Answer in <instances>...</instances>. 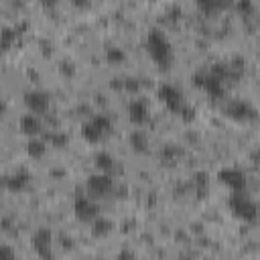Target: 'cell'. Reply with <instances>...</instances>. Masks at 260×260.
<instances>
[{
    "instance_id": "6da1fadb",
    "label": "cell",
    "mask_w": 260,
    "mask_h": 260,
    "mask_svg": "<svg viewBox=\"0 0 260 260\" xmlns=\"http://www.w3.org/2000/svg\"><path fill=\"white\" fill-rule=\"evenodd\" d=\"M146 49L148 55L152 57L154 63H158L160 68H169V63L173 61V45L169 37L160 28H150L146 35Z\"/></svg>"
},
{
    "instance_id": "7a4b0ae2",
    "label": "cell",
    "mask_w": 260,
    "mask_h": 260,
    "mask_svg": "<svg viewBox=\"0 0 260 260\" xmlns=\"http://www.w3.org/2000/svg\"><path fill=\"white\" fill-rule=\"evenodd\" d=\"M228 206H230V210L234 212L236 218L244 220V222H254L258 218V204L250 198V195H246L244 191L242 193H232L230 198H228Z\"/></svg>"
},
{
    "instance_id": "3957f363",
    "label": "cell",
    "mask_w": 260,
    "mask_h": 260,
    "mask_svg": "<svg viewBox=\"0 0 260 260\" xmlns=\"http://www.w3.org/2000/svg\"><path fill=\"white\" fill-rule=\"evenodd\" d=\"M114 177L108 173H94L88 177L86 181V189L90 193V198L98 200V198H108V195L114 191Z\"/></svg>"
},
{
    "instance_id": "277c9868",
    "label": "cell",
    "mask_w": 260,
    "mask_h": 260,
    "mask_svg": "<svg viewBox=\"0 0 260 260\" xmlns=\"http://www.w3.org/2000/svg\"><path fill=\"white\" fill-rule=\"evenodd\" d=\"M74 212H76V218L86 224H94L100 218V208H98L96 200L88 198V195H78L74 202Z\"/></svg>"
},
{
    "instance_id": "5b68a950",
    "label": "cell",
    "mask_w": 260,
    "mask_h": 260,
    "mask_svg": "<svg viewBox=\"0 0 260 260\" xmlns=\"http://www.w3.org/2000/svg\"><path fill=\"white\" fill-rule=\"evenodd\" d=\"M158 98L162 100V104L167 106V110H171V112H175V114H181V110L187 106L181 90L175 88V86H171V84H162V86L158 88Z\"/></svg>"
},
{
    "instance_id": "8992f818",
    "label": "cell",
    "mask_w": 260,
    "mask_h": 260,
    "mask_svg": "<svg viewBox=\"0 0 260 260\" xmlns=\"http://www.w3.org/2000/svg\"><path fill=\"white\" fill-rule=\"evenodd\" d=\"M24 106L28 112L41 116V114H47V110L51 106V98L43 90H28L24 94Z\"/></svg>"
},
{
    "instance_id": "52a82bcc",
    "label": "cell",
    "mask_w": 260,
    "mask_h": 260,
    "mask_svg": "<svg viewBox=\"0 0 260 260\" xmlns=\"http://www.w3.org/2000/svg\"><path fill=\"white\" fill-rule=\"evenodd\" d=\"M218 179L228 185L232 189V193H242L246 189V173L236 169V167H228V169H222L218 173Z\"/></svg>"
},
{
    "instance_id": "ba28073f",
    "label": "cell",
    "mask_w": 260,
    "mask_h": 260,
    "mask_svg": "<svg viewBox=\"0 0 260 260\" xmlns=\"http://www.w3.org/2000/svg\"><path fill=\"white\" fill-rule=\"evenodd\" d=\"M193 84L204 88L212 98H224V94H226L224 82L220 78L212 76V74H198V76H193Z\"/></svg>"
},
{
    "instance_id": "9c48e42d",
    "label": "cell",
    "mask_w": 260,
    "mask_h": 260,
    "mask_svg": "<svg viewBox=\"0 0 260 260\" xmlns=\"http://www.w3.org/2000/svg\"><path fill=\"white\" fill-rule=\"evenodd\" d=\"M18 128H20V132L26 134L28 138H35L43 132V120L41 116L37 114H32V112H26L18 118Z\"/></svg>"
},
{
    "instance_id": "30bf717a",
    "label": "cell",
    "mask_w": 260,
    "mask_h": 260,
    "mask_svg": "<svg viewBox=\"0 0 260 260\" xmlns=\"http://www.w3.org/2000/svg\"><path fill=\"white\" fill-rule=\"evenodd\" d=\"M224 112H226V116H230L234 120L254 118V108L248 102H244V100H230V102L224 106Z\"/></svg>"
},
{
    "instance_id": "8fae6325",
    "label": "cell",
    "mask_w": 260,
    "mask_h": 260,
    "mask_svg": "<svg viewBox=\"0 0 260 260\" xmlns=\"http://www.w3.org/2000/svg\"><path fill=\"white\" fill-rule=\"evenodd\" d=\"M126 112H128V118L132 120L134 124H138V126H140V124H144V122L148 120V116H150L148 104H146L144 100H140V98H134V100L128 104Z\"/></svg>"
},
{
    "instance_id": "7c38bea8",
    "label": "cell",
    "mask_w": 260,
    "mask_h": 260,
    "mask_svg": "<svg viewBox=\"0 0 260 260\" xmlns=\"http://www.w3.org/2000/svg\"><path fill=\"white\" fill-rule=\"evenodd\" d=\"M30 183V175L26 171H14L12 175H6L4 177V187L12 193H18V191H24Z\"/></svg>"
},
{
    "instance_id": "4fadbf2b",
    "label": "cell",
    "mask_w": 260,
    "mask_h": 260,
    "mask_svg": "<svg viewBox=\"0 0 260 260\" xmlns=\"http://www.w3.org/2000/svg\"><path fill=\"white\" fill-rule=\"evenodd\" d=\"M51 242H53V234H51L49 228H37L35 234H32V238H30V244H32L37 254L43 252V250H49Z\"/></svg>"
},
{
    "instance_id": "5bb4252c",
    "label": "cell",
    "mask_w": 260,
    "mask_h": 260,
    "mask_svg": "<svg viewBox=\"0 0 260 260\" xmlns=\"http://www.w3.org/2000/svg\"><path fill=\"white\" fill-rule=\"evenodd\" d=\"M94 165H96V169L100 173L112 175L114 169H116V156L112 152H108V150H100V152H96V156H94Z\"/></svg>"
},
{
    "instance_id": "9a60e30c",
    "label": "cell",
    "mask_w": 260,
    "mask_h": 260,
    "mask_svg": "<svg viewBox=\"0 0 260 260\" xmlns=\"http://www.w3.org/2000/svg\"><path fill=\"white\" fill-rule=\"evenodd\" d=\"M128 142H130V146H132L136 152H146L148 144H150L146 132H142V130H132L130 136H128Z\"/></svg>"
},
{
    "instance_id": "2e32d148",
    "label": "cell",
    "mask_w": 260,
    "mask_h": 260,
    "mask_svg": "<svg viewBox=\"0 0 260 260\" xmlns=\"http://www.w3.org/2000/svg\"><path fill=\"white\" fill-rule=\"evenodd\" d=\"M112 230H114V224H112V220H108V218H104V216H100V218H98V220L92 224V234H94V236H98V238L108 236Z\"/></svg>"
},
{
    "instance_id": "e0dca14e",
    "label": "cell",
    "mask_w": 260,
    "mask_h": 260,
    "mask_svg": "<svg viewBox=\"0 0 260 260\" xmlns=\"http://www.w3.org/2000/svg\"><path fill=\"white\" fill-rule=\"evenodd\" d=\"M26 152H28V156H32V158H41V156H45V152H47V142L43 140V138H28V142H26Z\"/></svg>"
},
{
    "instance_id": "ac0fdd59",
    "label": "cell",
    "mask_w": 260,
    "mask_h": 260,
    "mask_svg": "<svg viewBox=\"0 0 260 260\" xmlns=\"http://www.w3.org/2000/svg\"><path fill=\"white\" fill-rule=\"evenodd\" d=\"M82 136H84V138H86L88 142L96 144V142H102L106 134H102L100 130H98V128H96V126H94V124H92V122L88 120V122H86V124L82 126Z\"/></svg>"
},
{
    "instance_id": "d6986e66",
    "label": "cell",
    "mask_w": 260,
    "mask_h": 260,
    "mask_svg": "<svg viewBox=\"0 0 260 260\" xmlns=\"http://www.w3.org/2000/svg\"><path fill=\"white\" fill-rule=\"evenodd\" d=\"M90 122L100 130L102 134H108L110 130H112V118L110 116H106V114H94L92 118H90Z\"/></svg>"
},
{
    "instance_id": "ffe728a7",
    "label": "cell",
    "mask_w": 260,
    "mask_h": 260,
    "mask_svg": "<svg viewBox=\"0 0 260 260\" xmlns=\"http://www.w3.org/2000/svg\"><path fill=\"white\" fill-rule=\"evenodd\" d=\"M16 28L14 26H8V24H4L2 26V30H0V45H2V49H8L10 47V43L16 39Z\"/></svg>"
},
{
    "instance_id": "44dd1931",
    "label": "cell",
    "mask_w": 260,
    "mask_h": 260,
    "mask_svg": "<svg viewBox=\"0 0 260 260\" xmlns=\"http://www.w3.org/2000/svg\"><path fill=\"white\" fill-rule=\"evenodd\" d=\"M106 59H108L110 63L118 65V63H122V61L126 59V53H124V49H122V47L112 45V47H108V49H106Z\"/></svg>"
},
{
    "instance_id": "7402d4cb",
    "label": "cell",
    "mask_w": 260,
    "mask_h": 260,
    "mask_svg": "<svg viewBox=\"0 0 260 260\" xmlns=\"http://www.w3.org/2000/svg\"><path fill=\"white\" fill-rule=\"evenodd\" d=\"M198 6L204 12H216V10H222L226 6V2H222V0H200Z\"/></svg>"
},
{
    "instance_id": "603a6c76",
    "label": "cell",
    "mask_w": 260,
    "mask_h": 260,
    "mask_svg": "<svg viewBox=\"0 0 260 260\" xmlns=\"http://www.w3.org/2000/svg\"><path fill=\"white\" fill-rule=\"evenodd\" d=\"M47 140L51 142V146H57V148H61V146H65V144L70 142L68 134H63V132H49V134H47Z\"/></svg>"
},
{
    "instance_id": "cb8c5ba5",
    "label": "cell",
    "mask_w": 260,
    "mask_h": 260,
    "mask_svg": "<svg viewBox=\"0 0 260 260\" xmlns=\"http://www.w3.org/2000/svg\"><path fill=\"white\" fill-rule=\"evenodd\" d=\"M193 183H195V187H200V189H208V185H210V175L206 173V171H198L193 175Z\"/></svg>"
},
{
    "instance_id": "d4e9b609",
    "label": "cell",
    "mask_w": 260,
    "mask_h": 260,
    "mask_svg": "<svg viewBox=\"0 0 260 260\" xmlns=\"http://www.w3.org/2000/svg\"><path fill=\"white\" fill-rule=\"evenodd\" d=\"M122 90L130 92V94H138V90H140V82H138L136 78H126L124 84H122Z\"/></svg>"
},
{
    "instance_id": "484cf974",
    "label": "cell",
    "mask_w": 260,
    "mask_h": 260,
    "mask_svg": "<svg viewBox=\"0 0 260 260\" xmlns=\"http://www.w3.org/2000/svg\"><path fill=\"white\" fill-rule=\"evenodd\" d=\"M179 152H181V150H179L175 144H167L165 148H162L160 156H162V158H167V160H173V158H177V156H179Z\"/></svg>"
},
{
    "instance_id": "4316f807",
    "label": "cell",
    "mask_w": 260,
    "mask_h": 260,
    "mask_svg": "<svg viewBox=\"0 0 260 260\" xmlns=\"http://www.w3.org/2000/svg\"><path fill=\"white\" fill-rule=\"evenodd\" d=\"M0 260H16V252L8 244H2L0 246Z\"/></svg>"
},
{
    "instance_id": "83f0119b",
    "label": "cell",
    "mask_w": 260,
    "mask_h": 260,
    "mask_svg": "<svg viewBox=\"0 0 260 260\" xmlns=\"http://www.w3.org/2000/svg\"><path fill=\"white\" fill-rule=\"evenodd\" d=\"M236 10H240L244 14H250V12H254V2H250V0H238Z\"/></svg>"
},
{
    "instance_id": "f1b7e54d",
    "label": "cell",
    "mask_w": 260,
    "mask_h": 260,
    "mask_svg": "<svg viewBox=\"0 0 260 260\" xmlns=\"http://www.w3.org/2000/svg\"><path fill=\"white\" fill-rule=\"evenodd\" d=\"M59 72H61L63 76L72 78V76L76 74V68H74V63H72V61H61V65H59Z\"/></svg>"
},
{
    "instance_id": "f546056e",
    "label": "cell",
    "mask_w": 260,
    "mask_h": 260,
    "mask_svg": "<svg viewBox=\"0 0 260 260\" xmlns=\"http://www.w3.org/2000/svg\"><path fill=\"white\" fill-rule=\"evenodd\" d=\"M195 114H198V112H195V108L187 104V106L181 110V114H179V116H181L185 122H191V120H195Z\"/></svg>"
},
{
    "instance_id": "4dcf8cb0",
    "label": "cell",
    "mask_w": 260,
    "mask_h": 260,
    "mask_svg": "<svg viewBox=\"0 0 260 260\" xmlns=\"http://www.w3.org/2000/svg\"><path fill=\"white\" fill-rule=\"evenodd\" d=\"M134 252L130 250V248H122L118 254H116V260H134Z\"/></svg>"
},
{
    "instance_id": "1f68e13d",
    "label": "cell",
    "mask_w": 260,
    "mask_h": 260,
    "mask_svg": "<svg viewBox=\"0 0 260 260\" xmlns=\"http://www.w3.org/2000/svg\"><path fill=\"white\" fill-rule=\"evenodd\" d=\"M254 160H260V148L254 152Z\"/></svg>"
},
{
    "instance_id": "d6a6232c",
    "label": "cell",
    "mask_w": 260,
    "mask_h": 260,
    "mask_svg": "<svg viewBox=\"0 0 260 260\" xmlns=\"http://www.w3.org/2000/svg\"><path fill=\"white\" fill-rule=\"evenodd\" d=\"M258 24H260V16H258Z\"/></svg>"
}]
</instances>
